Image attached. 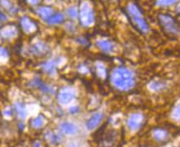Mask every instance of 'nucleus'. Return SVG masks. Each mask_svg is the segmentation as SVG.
Segmentation results:
<instances>
[{
    "instance_id": "7",
    "label": "nucleus",
    "mask_w": 180,
    "mask_h": 147,
    "mask_svg": "<svg viewBox=\"0 0 180 147\" xmlns=\"http://www.w3.org/2000/svg\"><path fill=\"white\" fill-rule=\"evenodd\" d=\"M145 122V116L141 113H133L127 120V126L131 131L139 130Z\"/></svg>"
},
{
    "instance_id": "15",
    "label": "nucleus",
    "mask_w": 180,
    "mask_h": 147,
    "mask_svg": "<svg viewBox=\"0 0 180 147\" xmlns=\"http://www.w3.org/2000/svg\"><path fill=\"white\" fill-rule=\"evenodd\" d=\"M95 73H96L97 76L101 80H104L107 77V70L104 65L101 63L97 64L95 65Z\"/></svg>"
},
{
    "instance_id": "3",
    "label": "nucleus",
    "mask_w": 180,
    "mask_h": 147,
    "mask_svg": "<svg viewBox=\"0 0 180 147\" xmlns=\"http://www.w3.org/2000/svg\"><path fill=\"white\" fill-rule=\"evenodd\" d=\"M158 19L163 32L169 37L176 38L179 36L180 27L172 16L166 13H161L159 15Z\"/></svg>"
},
{
    "instance_id": "24",
    "label": "nucleus",
    "mask_w": 180,
    "mask_h": 147,
    "mask_svg": "<svg viewBox=\"0 0 180 147\" xmlns=\"http://www.w3.org/2000/svg\"><path fill=\"white\" fill-rule=\"evenodd\" d=\"M176 21H177L178 24H179V26L180 27V13L179 14V15H178V16H177V20H176Z\"/></svg>"
},
{
    "instance_id": "25",
    "label": "nucleus",
    "mask_w": 180,
    "mask_h": 147,
    "mask_svg": "<svg viewBox=\"0 0 180 147\" xmlns=\"http://www.w3.org/2000/svg\"><path fill=\"white\" fill-rule=\"evenodd\" d=\"M179 9V10H180V4H179V9Z\"/></svg>"
},
{
    "instance_id": "9",
    "label": "nucleus",
    "mask_w": 180,
    "mask_h": 147,
    "mask_svg": "<svg viewBox=\"0 0 180 147\" xmlns=\"http://www.w3.org/2000/svg\"><path fill=\"white\" fill-rule=\"evenodd\" d=\"M21 21L22 27L24 29V32L27 34L34 33L37 29V26L36 24V22L31 20L29 17H24L23 18H22Z\"/></svg>"
},
{
    "instance_id": "4",
    "label": "nucleus",
    "mask_w": 180,
    "mask_h": 147,
    "mask_svg": "<svg viewBox=\"0 0 180 147\" xmlns=\"http://www.w3.org/2000/svg\"><path fill=\"white\" fill-rule=\"evenodd\" d=\"M80 20L83 26H90L94 21V14L92 8L89 6L88 3L84 2L80 5Z\"/></svg>"
},
{
    "instance_id": "14",
    "label": "nucleus",
    "mask_w": 180,
    "mask_h": 147,
    "mask_svg": "<svg viewBox=\"0 0 180 147\" xmlns=\"http://www.w3.org/2000/svg\"><path fill=\"white\" fill-rule=\"evenodd\" d=\"M31 123H32V126L34 129H40L45 124V118L42 115H39L37 118H33Z\"/></svg>"
},
{
    "instance_id": "21",
    "label": "nucleus",
    "mask_w": 180,
    "mask_h": 147,
    "mask_svg": "<svg viewBox=\"0 0 180 147\" xmlns=\"http://www.w3.org/2000/svg\"><path fill=\"white\" fill-rule=\"evenodd\" d=\"M67 13L71 17H76L77 15H78V12H77V10L75 8H70L67 11Z\"/></svg>"
},
{
    "instance_id": "6",
    "label": "nucleus",
    "mask_w": 180,
    "mask_h": 147,
    "mask_svg": "<svg viewBox=\"0 0 180 147\" xmlns=\"http://www.w3.org/2000/svg\"><path fill=\"white\" fill-rule=\"evenodd\" d=\"M151 135L154 141L159 143V144L167 142L170 137L169 132L163 127H155L154 129H152L151 131Z\"/></svg>"
},
{
    "instance_id": "17",
    "label": "nucleus",
    "mask_w": 180,
    "mask_h": 147,
    "mask_svg": "<svg viewBox=\"0 0 180 147\" xmlns=\"http://www.w3.org/2000/svg\"><path fill=\"white\" fill-rule=\"evenodd\" d=\"M64 21V16L61 13H57V14H54L51 17H50L47 19V22L49 24L54 25V24H59L61 23Z\"/></svg>"
},
{
    "instance_id": "11",
    "label": "nucleus",
    "mask_w": 180,
    "mask_h": 147,
    "mask_svg": "<svg viewBox=\"0 0 180 147\" xmlns=\"http://www.w3.org/2000/svg\"><path fill=\"white\" fill-rule=\"evenodd\" d=\"M97 46L104 53H111L114 50L113 42L109 40H99L97 42Z\"/></svg>"
},
{
    "instance_id": "23",
    "label": "nucleus",
    "mask_w": 180,
    "mask_h": 147,
    "mask_svg": "<svg viewBox=\"0 0 180 147\" xmlns=\"http://www.w3.org/2000/svg\"><path fill=\"white\" fill-rule=\"evenodd\" d=\"M27 1L29 2L30 4H37L39 0H27Z\"/></svg>"
},
{
    "instance_id": "13",
    "label": "nucleus",
    "mask_w": 180,
    "mask_h": 147,
    "mask_svg": "<svg viewBox=\"0 0 180 147\" xmlns=\"http://www.w3.org/2000/svg\"><path fill=\"white\" fill-rule=\"evenodd\" d=\"M42 69L47 75H54L56 71V65L53 61H49L42 65Z\"/></svg>"
},
{
    "instance_id": "12",
    "label": "nucleus",
    "mask_w": 180,
    "mask_h": 147,
    "mask_svg": "<svg viewBox=\"0 0 180 147\" xmlns=\"http://www.w3.org/2000/svg\"><path fill=\"white\" fill-rule=\"evenodd\" d=\"M60 129L64 133L67 135H74L78 131L77 126L71 122H63L60 125Z\"/></svg>"
},
{
    "instance_id": "8",
    "label": "nucleus",
    "mask_w": 180,
    "mask_h": 147,
    "mask_svg": "<svg viewBox=\"0 0 180 147\" xmlns=\"http://www.w3.org/2000/svg\"><path fill=\"white\" fill-rule=\"evenodd\" d=\"M30 51H31L32 55L39 57V56H43V55H46V53L48 52V47L43 42H37L31 47Z\"/></svg>"
},
{
    "instance_id": "10",
    "label": "nucleus",
    "mask_w": 180,
    "mask_h": 147,
    "mask_svg": "<svg viewBox=\"0 0 180 147\" xmlns=\"http://www.w3.org/2000/svg\"><path fill=\"white\" fill-rule=\"evenodd\" d=\"M103 114L100 113H95L93 115L91 118H89L87 122V128L88 130H93L94 129L95 127L99 125V123L101 122V121L103 120Z\"/></svg>"
},
{
    "instance_id": "18",
    "label": "nucleus",
    "mask_w": 180,
    "mask_h": 147,
    "mask_svg": "<svg viewBox=\"0 0 180 147\" xmlns=\"http://www.w3.org/2000/svg\"><path fill=\"white\" fill-rule=\"evenodd\" d=\"M14 108H15V111H16V113H17V114L18 115L19 118H25L27 113H26L25 107H24L23 104H22L20 103H17L15 104Z\"/></svg>"
},
{
    "instance_id": "22",
    "label": "nucleus",
    "mask_w": 180,
    "mask_h": 147,
    "mask_svg": "<svg viewBox=\"0 0 180 147\" xmlns=\"http://www.w3.org/2000/svg\"><path fill=\"white\" fill-rule=\"evenodd\" d=\"M78 111H79V108H78L77 107H72L70 109V113H73V114L76 113H77Z\"/></svg>"
},
{
    "instance_id": "16",
    "label": "nucleus",
    "mask_w": 180,
    "mask_h": 147,
    "mask_svg": "<svg viewBox=\"0 0 180 147\" xmlns=\"http://www.w3.org/2000/svg\"><path fill=\"white\" fill-rule=\"evenodd\" d=\"M39 15L43 18H46L48 19L49 17L52 16V13H53V10L49 8V7H42V8H39L37 10Z\"/></svg>"
},
{
    "instance_id": "2",
    "label": "nucleus",
    "mask_w": 180,
    "mask_h": 147,
    "mask_svg": "<svg viewBox=\"0 0 180 147\" xmlns=\"http://www.w3.org/2000/svg\"><path fill=\"white\" fill-rule=\"evenodd\" d=\"M126 13L131 24L139 32L146 34L149 32V25L143 16L141 9L136 4L131 3L127 5Z\"/></svg>"
},
{
    "instance_id": "5",
    "label": "nucleus",
    "mask_w": 180,
    "mask_h": 147,
    "mask_svg": "<svg viewBox=\"0 0 180 147\" xmlns=\"http://www.w3.org/2000/svg\"><path fill=\"white\" fill-rule=\"evenodd\" d=\"M76 93L75 89L70 87H64L59 90L57 94V99L61 104H68L75 98Z\"/></svg>"
},
{
    "instance_id": "19",
    "label": "nucleus",
    "mask_w": 180,
    "mask_h": 147,
    "mask_svg": "<svg viewBox=\"0 0 180 147\" xmlns=\"http://www.w3.org/2000/svg\"><path fill=\"white\" fill-rule=\"evenodd\" d=\"M178 0H156V4L160 7H166L175 4Z\"/></svg>"
},
{
    "instance_id": "20",
    "label": "nucleus",
    "mask_w": 180,
    "mask_h": 147,
    "mask_svg": "<svg viewBox=\"0 0 180 147\" xmlns=\"http://www.w3.org/2000/svg\"><path fill=\"white\" fill-rule=\"evenodd\" d=\"M172 116L175 120L180 121V104L174 108V109L173 111V113H172Z\"/></svg>"
},
{
    "instance_id": "1",
    "label": "nucleus",
    "mask_w": 180,
    "mask_h": 147,
    "mask_svg": "<svg viewBox=\"0 0 180 147\" xmlns=\"http://www.w3.org/2000/svg\"><path fill=\"white\" fill-rule=\"evenodd\" d=\"M111 81L114 87L123 91L132 88L135 84L132 72L125 67H117L114 69L111 74Z\"/></svg>"
}]
</instances>
